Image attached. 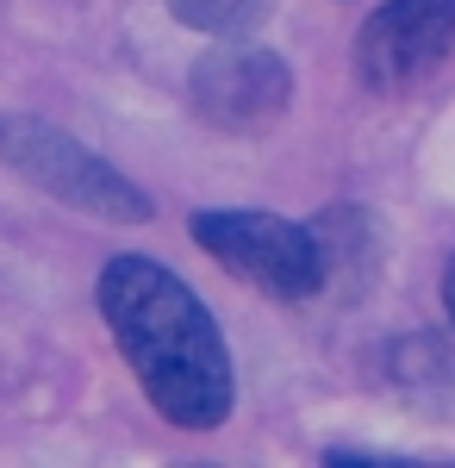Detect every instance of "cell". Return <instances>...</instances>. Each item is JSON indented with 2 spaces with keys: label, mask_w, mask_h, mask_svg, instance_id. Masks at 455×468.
I'll list each match as a JSON object with an SVG mask.
<instances>
[{
  "label": "cell",
  "mask_w": 455,
  "mask_h": 468,
  "mask_svg": "<svg viewBox=\"0 0 455 468\" xmlns=\"http://www.w3.org/2000/svg\"><path fill=\"white\" fill-rule=\"evenodd\" d=\"M94 300L125 368L138 375L143 399L175 431H218L231 419L238 375H231L225 331L175 269L125 250L101 269Z\"/></svg>",
  "instance_id": "cell-1"
},
{
  "label": "cell",
  "mask_w": 455,
  "mask_h": 468,
  "mask_svg": "<svg viewBox=\"0 0 455 468\" xmlns=\"http://www.w3.org/2000/svg\"><path fill=\"white\" fill-rule=\"evenodd\" d=\"M169 13H175L187 32H206V37H249L269 13H275V0H169Z\"/></svg>",
  "instance_id": "cell-7"
},
{
  "label": "cell",
  "mask_w": 455,
  "mask_h": 468,
  "mask_svg": "<svg viewBox=\"0 0 455 468\" xmlns=\"http://www.w3.org/2000/svg\"><path fill=\"white\" fill-rule=\"evenodd\" d=\"M194 244L249 288H262L269 300H318L324 293V244L312 225L280 213H256V207H206L187 218Z\"/></svg>",
  "instance_id": "cell-3"
},
{
  "label": "cell",
  "mask_w": 455,
  "mask_h": 468,
  "mask_svg": "<svg viewBox=\"0 0 455 468\" xmlns=\"http://www.w3.org/2000/svg\"><path fill=\"white\" fill-rule=\"evenodd\" d=\"M386 368H393V381L418 399V406L450 412V399H443V394H455L450 344H437V337H406V344H393V362H386Z\"/></svg>",
  "instance_id": "cell-6"
},
{
  "label": "cell",
  "mask_w": 455,
  "mask_h": 468,
  "mask_svg": "<svg viewBox=\"0 0 455 468\" xmlns=\"http://www.w3.org/2000/svg\"><path fill=\"white\" fill-rule=\"evenodd\" d=\"M187 94H194V112L218 125V132H238V138H256L269 132L287 101H293V69L280 63L275 50L262 44H244V37H225L218 50H200V63L187 69Z\"/></svg>",
  "instance_id": "cell-4"
},
{
  "label": "cell",
  "mask_w": 455,
  "mask_h": 468,
  "mask_svg": "<svg viewBox=\"0 0 455 468\" xmlns=\"http://www.w3.org/2000/svg\"><path fill=\"white\" fill-rule=\"evenodd\" d=\"M443 313H450V324H455V250H450V262H443Z\"/></svg>",
  "instance_id": "cell-8"
},
{
  "label": "cell",
  "mask_w": 455,
  "mask_h": 468,
  "mask_svg": "<svg viewBox=\"0 0 455 468\" xmlns=\"http://www.w3.org/2000/svg\"><path fill=\"white\" fill-rule=\"evenodd\" d=\"M455 50V0H386L355 32V81L368 94H406Z\"/></svg>",
  "instance_id": "cell-5"
},
{
  "label": "cell",
  "mask_w": 455,
  "mask_h": 468,
  "mask_svg": "<svg viewBox=\"0 0 455 468\" xmlns=\"http://www.w3.org/2000/svg\"><path fill=\"white\" fill-rule=\"evenodd\" d=\"M0 163L19 181H32L37 194H50L57 207L106 218V225H143L156 213V200L132 176H119L101 150H88L63 125L32 112H0Z\"/></svg>",
  "instance_id": "cell-2"
}]
</instances>
